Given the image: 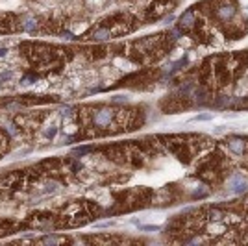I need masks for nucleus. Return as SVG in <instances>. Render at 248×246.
<instances>
[{
	"label": "nucleus",
	"instance_id": "3",
	"mask_svg": "<svg viewBox=\"0 0 248 246\" xmlns=\"http://www.w3.org/2000/svg\"><path fill=\"white\" fill-rule=\"evenodd\" d=\"M208 119H211V115H198L196 117V120H208Z\"/></svg>",
	"mask_w": 248,
	"mask_h": 246
},
{
	"label": "nucleus",
	"instance_id": "2",
	"mask_svg": "<svg viewBox=\"0 0 248 246\" xmlns=\"http://www.w3.org/2000/svg\"><path fill=\"white\" fill-rule=\"evenodd\" d=\"M143 230H146V231H155V230H159L157 226H143Z\"/></svg>",
	"mask_w": 248,
	"mask_h": 246
},
{
	"label": "nucleus",
	"instance_id": "1",
	"mask_svg": "<svg viewBox=\"0 0 248 246\" xmlns=\"http://www.w3.org/2000/svg\"><path fill=\"white\" fill-rule=\"evenodd\" d=\"M113 111H109V109H102V111H96V113L93 115V120H95V126L98 128H107L111 119H113Z\"/></svg>",
	"mask_w": 248,
	"mask_h": 246
}]
</instances>
